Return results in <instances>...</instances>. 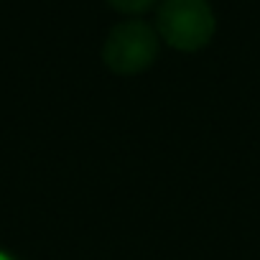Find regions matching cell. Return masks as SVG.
<instances>
[{"label":"cell","mask_w":260,"mask_h":260,"mask_svg":"<svg viewBox=\"0 0 260 260\" xmlns=\"http://www.w3.org/2000/svg\"><path fill=\"white\" fill-rule=\"evenodd\" d=\"M161 36L143 18H127L110 28L102 44L105 64L122 77H133L146 72L158 56Z\"/></svg>","instance_id":"1"},{"label":"cell","mask_w":260,"mask_h":260,"mask_svg":"<svg viewBox=\"0 0 260 260\" xmlns=\"http://www.w3.org/2000/svg\"><path fill=\"white\" fill-rule=\"evenodd\" d=\"M217 18L209 0H161L156 31L181 51H197L214 36Z\"/></svg>","instance_id":"2"},{"label":"cell","mask_w":260,"mask_h":260,"mask_svg":"<svg viewBox=\"0 0 260 260\" xmlns=\"http://www.w3.org/2000/svg\"><path fill=\"white\" fill-rule=\"evenodd\" d=\"M110 3H112L117 11H125V13H141V11L151 8L156 0H110Z\"/></svg>","instance_id":"3"},{"label":"cell","mask_w":260,"mask_h":260,"mask_svg":"<svg viewBox=\"0 0 260 260\" xmlns=\"http://www.w3.org/2000/svg\"><path fill=\"white\" fill-rule=\"evenodd\" d=\"M0 260H13V257H11L8 252H3V250H0Z\"/></svg>","instance_id":"4"}]
</instances>
